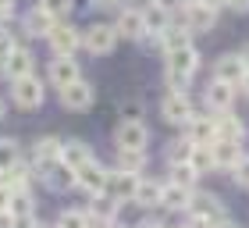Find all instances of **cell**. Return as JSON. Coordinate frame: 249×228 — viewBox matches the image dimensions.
I'll return each instance as SVG.
<instances>
[{"instance_id":"cell-1","label":"cell","mask_w":249,"mask_h":228,"mask_svg":"<svg viewBox=\"0 0 249 228\" xmlns=\"http://www.w3.org/2000/svg\"><path fill=\"white\" fill-rule=\"evenodd\" d=\"M107 178H110V175H107L100 164H93V161L82 164V168L75 171V186L86 189L89 196H100V192H107Z\"/></svg>"},{"instance_id":"cell-2","label":"cell","mask_w":249,"mask_h":228,"mask_svg":"<svg viewBox=\"0 0 249 228\" xmlns=\"http://www.w3.org/2000/svg\"><path fill=\"white\" fill-rule=\"evenodd\" d=\"M11 96H15V104L18 107H39L43 104V82L36 75H29V78H18L15 86H11Z\"/></svg>"},{"instance_id":"cell-3","label":"cell","mask_w":249,"mask_h":228,"mask_svg":"<svg viewBox=\"0 0 249 228\" xmlns=\"http://www.w3.org/2000/svg\"><path fill=\"white\" fill-rule=\"evenodd\" d=\"M160 114H164V121H171V125H189L192 121V104H189L185 93H167L164 104H160Z\"/></svg>"},{"instance_id":"cell-4","label":"cell","mask_w":249,"mask_h":228,"mask_svg":"<svg viewBox=\"0 0 249 228\" xmlns=\"http://www.w3.org/2000/svg\"><path fill=\"white\" fill-rule=\"evenodd\" d=\"M114 139H118L121 150H139V153H142V150H146V139H150V132H146L142 121H124V125H118Z\"/></svg>"},{"instance_id":"cell-5","label":"cell","mask_w":249,"mask_h":228,"mask_svg":"<svg viewBox=\"0 0 249 228\" xmlns=\"http://www.w3.org/2000/svg\"><path fill=\"white\" fill-rule=\"evenodd\" d=\"M86 50H93V54H110L114 50V43H118V32L114 25H93V29H86Z\"/></svg>"},{"instance_id":"cell-6","label":"cell","mask_w":249,"mask_h":228,"mask_svg":"<svg viewBox=\"0 0 249 228\" xmlns=\"http://www.w3.org/2000/svg\"><path fill=\"white\" fill-rule=\"evenodd\" d=\"M199 64V54L185 47V50H171L167 54V75H178V78H192V72H196Z\"/></svg>"},{"instance_id":"cell-7","label":"cell","mask_w":249,"mask_h":228,"mask_svg":"<svg viewBox=\"0 0 249 228\" xmlns=\"http://www.w3.org/2000/svg\"><path fill=\"white\" fill-rule=\"evenodd\" d=\"M61 104L68 107V111H86L89 104H93V86L89 82H71V86H64L61 89Z\"/></svg>"},{"instance_id":"cell-8","label":"cell","mask_w":249,"mask_h":228,"mask_svg":"<svg viewBox=\"0 0 249 228\" xmlns=\"http://www.w3.org/2000/svg\"><path fill=\"white\" fill-rule=\"evenodd\" d=\"M185 135H189L192 146H210L217 139V125H213V118H196L192 114V121L185 125Z\"/></svg>"},{"instance_id":"cell-9","label":"cell","mask_w":249,"mask_h":228,"mask_svg":"<svg viewBox=\"0 0 249 228\" xmlns=\"http://www.w3.org/2000/svg\"><path fill=\"white\" fill-rule=\"evenodd\" d=\"M246 61L239 54H224L221 61H217V82H224V86H235V82H242L246 78Z\"/></svg>"},{"instance_id":"cell-10","label":"cell","mask_w":249,"mask_h":228,"mask_svg":"<svg viewBox=\"0 0 249 228\" xmlns=\"http://www.w3.org/2000/svg\"><path fill=\"white\" fill-rule=\"evenodd\" d=\"M78 43H82V36H78L71 25H53V32H50V47H53V54H57V57H71Z\"/></svg>"},{"instance_id":"cell-11","label":"cell","mask_w":249,"mask_h":228,"mask_svg":"<svg viewBox=\"0 0 249 228\" xmlns=\"http://www.w3.org/2000/svg\"><path fill=\"white\" fill-rule=\"evenodd\" d=\"M135 189H139V175H128V171H118V175L107 178V192L118 200H135Z\"/></svg>"},{"instance_id":"cell-12","label":"cell","mask_w":249,"mask_h":228,"mask_svg":"<svg viewBox=\"0 0 249 228\" xmlns=\"http://www.w3.org/2000/svg\"><path fill=\"white\" fill-rule=\"evenodd\" d=\"M61 146H64V143H57L53 135L39 139V143H36V150H32V157H36V168H39V171L57 168V161H61Z\"/></svg>"},{"instance_id":"cell-13","label":"cell","mask_w":249,"mask_h":228,"mask_svg":"<svg viewBox=\"0 0 249 228\" xmlns=\"http://www.w3.org/2000/svg\"><path fill=\"white\" fill-rule=\"evenodd\" d=\"M89 161H93V153H89V146H86L82 139H68V143L61 146V164H64V168L78 171V168L89 164Z\"/></svg>"},{"instance_id":"cell-14","label":"cell","mask_w":249,"mask_h":228,"mask_svg":"<svg viewBox=\"0 0 249 228\" xmlns=\"http://www.w3.org/2000/svg\"><path fill=\"white\" fill-rule=\"evenodd\" d=\"M50 82L57 86V89L71 86V82H78V64L71 61V57H57V61L50 64Z\"/></svg>"},{"instance_id":"cell-15","label":"cell","mask_w":249,"mask_h":228,"mask_svg":"<svg viewBox=\"0 0 249 228\" xmlns=\"http://www.w3.org/2000/svg\"><path fill=\"white\" fill-rule=\"evenodd\" d=\"M192 210H196V218H207L210 225L213 221H221L224 218V210H221V203L210 196V192H196V196H192V203H189Z\"/></svg>"},{"instance_id":"cell-16","label":"cell","mask_w":249,"mask_h":228,"mask_svg":"<svg viewBox=\"0 0 249 228\" xmlns=\"http://www.w3.org/2000/svg\"><path fill=\"white\" fill-rule=\"evenodd\" d=\"M21 25H25L29 36H47V39H50V32H53V25H57V21H53L43 7H36V11H29V15H25V21H21Z\"/></svg>"},{"instance_id":"cell-17","label":"cell","mask_w":249,"mask_h":228,"mask_svg":"<svg viewBox=\"0 0 249 228\" xmlns=\"http://www.w3.org/2000/svg\"><path fill=\"white\" fill-rule=\"evenodd\" d=\"M213 125H217V139H224V143H239L246 135V125L235 118V114H217Z\"/></svg>"},{"instance_id":"cell-18","label":"cell","mask_w":249,"mask_h":228,"mask_svg":"<svg viewBox=\"0 0 249 228\" xmlns=\"http://www.w3.org/2000/svg\"><path fill=\"white\" fill-rule=\"evenodd\" d=\"M185 21H189V29H196V32H210L213 21H217V11H210V7H203V4H189Z\"/></svg>"},{"instance_id":"cell-19","label":"cell","mask_w":249,"mask_h":228,"mask_svg":"<svg viewBox=\"0 0 249 228\" xmlns=\"http://www.w3.org/2000/svg\"><path fill=\"white\" fill-rule=\"evenodd\" d=\"M114 32H118V36H128V39H139V36H146V25H142V11H124V15L118 18Z\"/></svg>"},{"instance_id":"cell-20","label":"cell","mask_w":249,"mask_h":228,"mask_svg":"<svg viewBox=\"0 0 249 228\" xmlns=\"http://www.w3.org/2000/svg\"><path fill=\"white\" fill-rule=\"evenodd\" d=\"M4 72L15 78V82H18V78H29V75H32V54H29V50H15V54L4 61Z\"/></svg>"},{"instance_id":"cell-21","label":"cell","mask_w":249,"mask_h":228,"mask_svg":"<svg viewBox=\"0 0 249 228\" xmlns=\"http://www.w3.org/2000/svg\"><path fill=\"white\" fill-rule=\"evenodd\" d=\"M210 150H213V161H217L221 168H239V161H242V153H239V143H224V139H213V143H210Z\"/></svg>"},{"instance_id":"cell-22","label":"cell","mask_w":249,"mask_h":228,"mask_svg":"<svg viewBox=\"0 0 249 228\" xmlns=\"http://www.w3.org/2000/svg\"><path fill=\"white\" fill-rule=\"evenodd\" d=\"M160 203H164L167 210H185L189 203H192V196H189V189H185V186H175V182H171V186H164Z\"/></svg>"},{"instance_id":"cell-23","label":"cell","mask_w":249,"mask_h":228,"mask_svg":"<svg viewBox=\"0 0 249 228\" xmlns=\"http://www.w3.org/2000/svg\"><path fill=\"white\" fill-rule=\"evenodd\" d=\"M207 104H210L213 111H228V107H231V86H224V82L213 78L210 89H207Z\"/></svg>"},{"instance_id":"cell-24","label":"cell","mask_w":249,"mask_h":228,"mask_svg":"<svg viewBox=\"0 0 249 228\" xmlns=\"http://www.w3.org/2000/svg\"><path fill=\"white\" fill-rule=\"evenodd\" d=\"M189 168L196 171V175H203V171H210V168H217V161H213V150H210V146H192Z\"/></svg>"},{"instance_id":"cell-25","label":"cell","mask_w":249,"mask_h":228,"mask_svg":"<svg viewBox=\"0 0 249 228\" xmlns=\"http://www.w3.org/2000/svg\"><path fill=\"white\" fill-rule=\"evenodd\" d=\"M160 192H164V186H157V182H139L135 203H139V207H157V203H160Z\"/></svg>"},{"instance_id":"cell-26","label":"cell","mask_w":249,"mask_h":228,"mask_svg":"<svg viewBox=\"0 0 249 228\" xmlns=\"http://www.w3.org/2000/svg\"><path fill=\"white\" fill-rule=\"evenodd\" d=\"M142 25H146V32H164V29H167V11H164L160 4L146 7V11H142Z\"/></svg>"},{"instance_id":"cell-27","label":"cell","mask_w":249,"mask_h":228,"mask_svg":"<svg viewBox=\"0 0 249 228\" xmlns=\"http://www.w3.org/2000/svg\"><path fill=\"white\" fill-rule=\"evenodd\" d=\"M47 182H50L53 189H68V186H75V171L64 168V164H57V168L47 171Z\"/></svg>"},{"instance_id":"cell-28","label":"cell","mask_w":249,"mask_h":228,"mask_svg":"<svg viewBox=\"0 0 249 228\" xmlns=\"http://www.w3.org/2000/svg\"><path fill=\"white\" fill-rule=\"evenodd\" d=\"M15 164H18V146H15V139H0V175H7Z\"/></svg>"},{"instance_id":"cell-29","label":"cell","mask_w":249,"mask_h":228,"mask_svg":"<svg viewBox=\"0 0 249 228\" xmlns=\"http://www.w3.org/2000/svg\"><path fill=\"white\" fill-rule=\"evenodd\" d=\"M164 47H167V54L171 50H185L189 47V29H171L167 25L164 29Z\"/></svg>"},{"instance_id":"cell-30","label":"cell","mask_w":249,"mask_h":228,"mask_svg":"<svg viewBox=\"0 0 249 228\" xmlns=\"http://www.w3.org/2000/svg\"><path fill=\"white\" fill-rule=\"evenodd\" d=\"M121 171H128V175H135V171H142V164H146V153H139V150H121Z\"/></svg>"},{"instance_id":"cell-31","label":"cell","mask_w":249,"mask_h":228,"mask_svg":"<svg viewBox=\"0 0 249 228\" xmlns=\"http://www.w3.org/2000/svg\"><path fill=\"white\" fill-rule=\"evenodd\" d=\"M57 228H89V218L82 210H64L57 218Z\"/></svg>"},{"instance_id":"cell-32","label":"cell","mask_w":249,"mask_h":228,"mask_svg":"<svg viewBox=\"0 0 249 228\" xmlns=\"http://www.w3.org/2000/svg\"><path fill=\"white\" fill-rule=\"evenodd\" d=\"M39 7L47 11L53 21H57V18H64L68 11H71V0H39Z\"/></svg>"},{"instance_id":"cell-33","label":"cell","mask_w":249,"mask_h":228,"mask_svg":"<svg viewBox=\"0 0 249 228\" xmlns=\"http://www.w3.org/2000/svg\"><path fill=\"white\" fill-rule=\"evenodd\" d=\"M171 175H175V186H185V189H189V186H192V178H196V171H192L189 164H175V168H171Z\"/></svg>"},{"instance_id":"cell-34","label":"cell","mask_w":249,"mask_h":228,"mask_svg":"<svg viewBox=\"0 0 249 228\" xmlns=\"http://www.w3.org/2000/svg\"><path fill=\"white\" fill-rule=\"evenodd\" d=\"M93 214H96V218H104V221H110V218L118 214V203H110V200H96Z\"/></svg>"},{"instance_id":"cell-35","label":"cell","mask_w":249,"mask_h":228,"mask_svg":"<svg viewBox=\"0 0 249 228\" xmlns=\"http://www.w3.org/2000/svg\"><path fill=\"white\" fill-rule=\"evenodd\" d=\"M235 182H239V186H249V161H239V168H235Z\"/></svg>"},{"instance_id":"cell-36","label":"cell","mask_w":249,"mask_h":228,"mask_svg":"<svg viewBox=\"0 0 249 228\" xmlns=\"http://www.w3.org/2000/svg\"><path fill=\"white\" fill-rule=\"evenodd\" d=\"M11 54H15V43H11V36H0V64H4Z\"/></svg>"},{"instance_id":"cell-37","label":"cell","mask_w":249,"mask_h":228,"mask_svg":"<svg viewBox=\"0 0 249 228\" xmlns=\"http://www.w3.org/2000/svg\"><path fill=\"white\" fill-rule=\"evenodd\" d=\"M18 221H15V214L11 210H0V228H15Z\"/></svg>"},{"instance_id":"cell-38","label":"cell","mask_w":249,"mask_h":228,"mask_svg":"<svg viewBox=\"0 0 249 228\" xmlns=\"http://www.w3.org/2000/svg\"><path fill=\"white\" fill-rule=\"evenodd\" d=\"M7 207H11V192L0 186V210H7Z\"/></svg>"},{"instance_id":"cell-39","label":"cell","mask_w":249,"mask_h":228,"mask_svg":"<svg viewBox=\"0 0 249 228\" xmlns=\"http://www.w3.org/2000/svg\"><path fill=\"white\" fill-rule=\"evenodd\" d=\"M196 4H203V7H210V11H217L221 4H228V0H196Z\"/></svg>"},{"instance_id":"cell-40","label":"cell","mask_w":249,"mask_h":228,"mask_svg":"<svg viewBox=\"0 0 249 228\" xmlns=\"http://www.w3.org/2000/svg\"><path fill=\"white\" fill-rule=\"evenodd\" d=\"M185 228H210V221H207V218H192Z\"/></svg>"},{"instance_id":"cell-41","label":"cell","mask_w":249,"mask_h":228,"mask_svg":"<svg viewBox=\"0 0 249 228\" xmlns=\"http://www.w3.org/2000/svg\"><path fill=\"white\" fill-rule=\"evenodd\" d=\"M228 4H231L235 11H249V0H228Z\"/></svg>"},{"instance_id":"cell-42","label":"cell","mask_w":249,"mask_h":228,"mask_svg":"<svg viewBox=\"0 0 249 228\" xmlns=\"http://www.w3.org/2000/svg\"><path fill=\"white\" fill-rule=\"evenodd\" d=\"M93 4H96V7H110L114 0H93Z\"/></svg>"},{"instance_id":"cell-43","label":"cell","mask_w":249,"mask_h":228,"mask_svg":"<svg viewBox=\"0 0 249 228\" xmlns=\"http://www.w3.org/2000/svg\"><path fill=\"white\" fill-rule=\"evenodd\" d=\"M139 228H160V225H157V221H142Z\"/></svg>"},{"instance_id":"cell-44","label":"cell","mask_w":249,"mask_h":228,"mask_svg":"<svg viewBox=\"0 0 249 228\" xmlns=\"http://www.w3.org/2000/svg\"><path fill=\"white\" fill-rule=\"evenodd\" d=\"M242 89H246V93H249V72H246V78H242Z\"/></svg>"},{"instance_id":"cell-45","label":"cell","mask_w":249,"mask_h":228,"mask_svg":"<svg viewBox=\"0 0 249 228\" xmlns=\"http://www.w3.org/2000/svg\"><path fill=\"white\" fill-rule=\"evenodd\" d=\"M242 61H246V68H249V47H246V50H242Z\"/></svg>"},{"instance_id":"cell-46","label":"cell","mask_w":249,"mask_h":228,"mask_svg":"<svg viewBox=\"0 0 249 228\" xmlns=\"http://www.w3.org/2000/svg\"><path fill=\"white\" fill-rule=\"evenodd\" d=\"M0 7H11V0H0Z\"/></svg>"},{"instance_id":"cell-47","label":"cell","mask_w":249,"mask_h":228,"mask_svg":"<svg viewBox=\"0 0 249 228\" xmlns=\"http://www.w3.org/2000/svg\"><path fill=\"white\" fill-rule=\"evenodd\" d=\"M217 228H235V225H228V221H224V225H217Z\"/></svg>"},{"instance_id":"cell-48","label":"cell","mask_w":249,"mask_h":228,"mask_svg":"<svg viewBox=\"0 0 249 228\" xmlns=\"http://www.w3.org/2000/svg\"><path fill=\"white\" fill-rule=\"evenodd\" d=\"M0 118H4V104H0Z\"/></svg>"},{"instance_id":"cell-49","label":"cell","mask_w":249,"mask_h":228,"mask_svg":"<svg viewBox=\"0 0 249 228\" xmlns=\"http://www.w3.org/2000/svg\"><path fill=\"white\" fill-rule=\"evenodd\" d=\"M0 186H4V175H0Z\"/></svg>"},{"instance_id":"cell-50","label":"cell","mask_w":249,"mask_h":228,"mask_svg":"<svg viewBox=\"0 0 249 228\" xmlns=\"http://www.w3.org/2000/svg\"><path fill=\"white\" fill-rule=\"evenodd\" d=\"M32 228H43V225H32Z\"/></svg>"},{"instance_id":"cell-51","label":"cell","mask_w":249,"mask_h":228,"mask_svg":"<svg viewBox=\"0 0 249 228\" xmlns=\"http://www.w3.org/2000/svg\"><path fill=\"white\" fill-rule=\"evenodd\" d=\"M110 228H118V225H110Z\"/></svg>"}]
</instances>
